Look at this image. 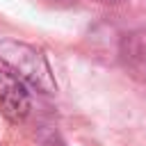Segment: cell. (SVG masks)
Here are the masks:
<instances>
[{"mask_svg": "<svg viewBox=\"0 0 146 146\" xmlns=\"http://www.w3.org/2000/svg\"><path fill=\"white\" fill-rule=\"evenodd\" d=\"M0 62L5 68H9L14 75H18L27 87H32L39 94L52 96L57 91V82L52 75V68L41 50H36L30 43L16 41V39H2L0 41Z\"/></svg>", "mask_w": 146, "mask_h": 146, "instance_id": "6da1fadb", "label": "cell"}, {"mask_svg": "<svg viewBox=\"0 0 146 146\" xmlns=\"http://www.w3.org/2000/svg\"><path fill=\"white\" fill-rule=\"evenodd\" d=\"M32 110L27 84L9 68H0V112L11 123H23Z\"/></svg>", "mask_w": 146, "mask_h": 146, "instance_id": "7a4b0ae2", "label": "cell"}, {"mask_svg": "<svg viewBox=\"0 0 146 146\" xmlns=\"http://www.w3.org/2000/svg\"><path fill=\"white\" fill-rule=\"evenodd\" d=\"M119 55L128 73L146 84V30H132L123 34Z\"/></svg>", "mask_w": 146, "mask_h": 146, "instance_id": "3957f363", "label": "cell"}, {"mask_svg": "<svg viewBox=\"0 0 146 146\" xmlns=\"http://www.w3.org/2000/svg\"><path fill=\"white\" fill-rule=\"evenodd\" d=\"M105 2H121V0H105Z\"/></svg>", "mask_w": 146, "mask_h": 146, "instance_id": "277c9868", "label": "cell"}]
</instances>
